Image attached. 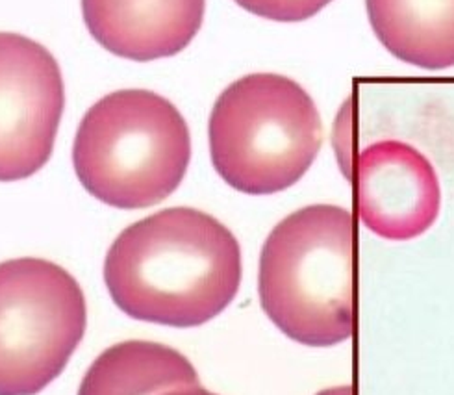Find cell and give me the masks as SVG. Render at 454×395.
<instances>
[{"label": "cell", "instance_id": "52a82bcc", "mask_svg": "<svg viewBox=\"0 0 454 395\" xmlns=\"http://www.w3.org/2000/svg\"><path fill=\"white\" fill-rule=\"evenodd\" d=\"M348 177L360 221L384 240H414L440 216L436 170L408 143L386 139L369 145L350 163Z\"/></svg>", "mask_w": 454, "mask_h": 395}, {"label": "cell", "instance_id": "4fadbf2b", "mask_svg": "<svg viewBox=\"0 0 454 395\" xmlns=\"http://www.w3.org/2000/svg\"><path fill=\"white\" fill-rule=\"evenodd\" d=\"M317 395H355L353 386H338V388H328L325 391H319Z\"/></svg>", "mask_w": 454, "mask_h": 395}, {"label": "cell", "instance_id": "7a4b0ae2", "mask_svg": "<svg viewBox=\"0 0 454 395\" xmlns=\"http://www.w3.org/2000/svg\"><path fill=\"white\" fill-rule=\"evenodd\" d=\"M258 294L267 318L294 342L330 347L353 336V214L334 204H312L284 217L262 247Z\"/></svg>", "mask_w": 454, "mask_h": 395}, {"label": "cell", "instance_id": "ba28073f", "mask_svg": "<svg viewBox=\"0 0 454 395\" xmlns=\"http://www.w3.org/2000/svg\"><path fill=\"white\" fill-rule=\"evenodd\" d=\"M204 10L206 0H82L97 43L134 61L180 54L199 34Z\"/></svg>", "mask_w": 454, "mask_h": 395}, {"label": "cell", "instance_id": "3957f363", "mask_svg": "<svg viewBox=\"0 0 454 395\" xmlns=\"http://www.w3.org/2000/svg\"><path fill=\"white\" fill-rule=\"evenodd\" d=\"M192 160L188 122L149 90H119L86 112L73 145L80 184L121 210L149 208L182 184Z\"/></svg>", "mask_w": 454, "mask_h": 395}, {"label": "cell", "instance_id": "8fae6325", "mask_svg": "<svg viewBox=\"0 0 454 395\" xmlns=\"http://www.w3.org/2000/svg\"><path fill=\"white\" fill-rule=\"evenodd\" d=\"M236 3L243 10L277 23H301L319 13L333 0H236Z\"/></svg>", "mask_w": 454, "mask_h": 395}, {"label": "cell", "instance_id": "277c9868", "mask_svg": "<svg viewBox=\"0 0 454 395\" xmlns=\"http://www.w3.org/2000/svg\"><path fill=\"white\" fill-rule=\"evenodd\" d=\"M208 136L214 170L231 188L271 195L292 188L312 168L323 127L314 99L295 80L254 73L219 95Z\"/></svg>", "mask_w": 454, "mask_h": 395}, {"label": "cell", "instance_id": "6da1fadb", "mask_svg": "<svg viewBox=\"0 0 454 395\" xmlns=\"http://www.w3.org/2000/svg\"><path fill=\"white\" fill-rule=\"evenodd\" d=\"M241 247L214 216L188 206L136 221L112 243L105 282L127 316L163 327L208 323L239 292Z\"/></svg>", "mask_w": 454, "mask_h": 395}, {"label": "cell", "instance_id": "7c38bea8", "mask_svg": "<svg viewBox=\"0 0 454 395\" xmlns=\"http://www.w3.org/2000/svg\"><path fill=\"white\" fill-rule=\"evenodd\" d=\"M161 395H215V393L200 388V384H199V386H188V388H176L171 391H165Z\"/></svg>", "mask_w": 454, "mask_h": 395}, {"label": "cell", "instance_id": "9c48e42d", "mask_svg": "<svg viewBox=\"0 0 454 395\" xmlns=\"http://www.w3.org/2000/svg\"><path fill=\"white\" fill-rule=\"evenodd\" d=\"M380 43L404 64L454 67V0H365Z\"/></svg>", "mask_w": 454, "mask_h": 395}, {"label": "cell", "instance_id": "30bf717a", "mask_svg": "<svg viewBox=\"0 0 454 395\" xmlns=\"http://www.w3.org/2000/svg\"><path fill=\"white\" fill-rule=\"evenodd\" d=\"M188 386H199V375L182 352L156 342L129 340L100 352L78 395H161Z\"/></svg>", "mask_w": 454, "mask_h": 395}, {"label": "cell", "instance_id": "8992f818", "mask_svg": "<svg viewBox=\"0 0 454 395\" xmlns=\"http://www.w3.org/2000/svg\"><path fill=\"white\" fill-rule=\"evenodd\" d=\"M64 108L56 58L30 37L0 32V182L45 168Z\"/></svg>", "mask_w": 454, "mask_h": 395}, {"label": "cell", "instance_id": "5b68a950", "mask_svg": "<svg viewBox=\"0 0 454 395\" xmlns=\"http://www.w3.org/2000/svg\"><path fill=\"white\" fill-rule=\"evenodd\" d=\"M88 306L76 279L43 258L0 264V395H35L84 338Z\"/></svg>", "mask_w": 454, "mask_h": 395}]
</instances>
